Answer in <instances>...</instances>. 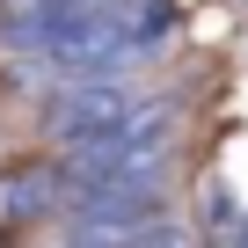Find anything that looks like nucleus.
<instances>
[{"instance_id": "obj_2", "label": "nucleus", "mask_w": 248, "mask_h": 248, "mask_svg": "<svg viewBox=\"0 0 248 248\" xmlns=\"http://www.w3.org/2000/svg\"><path fill=\"white\" fill-rule=\"evenodd\" d=\"M161 102H146L132 80H73L59 102H51V139L66 146V154H80V146H102V139H117V132H132L139 117H154Z\"/></svg>"}, {"instance_id": "obj_1", "label": "nucleus", "mask_w": 248, "mask_h": 248, "mask_svg": "<svg viewBox=\"0 0 248 248\" xmlns=\"http://www.w3.org/2000/svg\"><path fill=\"white\" fill-rule=\"evenodd\" d=\"M168 132H175V117H168V102H161L154 117L132 124V132L66 154L59 175L73 183V197H154V183H161V168H168Z\"/></svg>"}, {"instance_id": "obj_3", "label": "nucleus", "mask_w": 248, "mask_h": 248, "mask_svg": "<svg viewBox=\"0 0 248 248\" xmlns=\"http://www.w3.org/2000/svg\"><path fill=\"white\" fill-rule=\"evenodd\" d=\"M241 248H248V219H241Z\"/></svg>"}]
</instances>
